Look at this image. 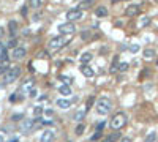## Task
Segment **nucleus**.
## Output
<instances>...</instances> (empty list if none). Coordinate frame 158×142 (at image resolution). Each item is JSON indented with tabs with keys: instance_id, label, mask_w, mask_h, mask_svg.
Returning <instances> with one entry per match:
<instances>
[{
	"instance_id": "f257e3e1",
	"label": "nucleus",
	"mask_w": 158,
	"mask_h": 142,
	"mask_svg": "<svg viewBox=\"0 0 158 142\" xmlns=\"http://www.w3.org/2000/svg\"><path fill=\"white\" fill-rule=\"evenodd\" d=\"M95 108H97V112L100 114V115H106V114L111 112V108H112V103L109 98H100L97 104H95Z\"/></svg>"
},
{
	"instance_id": "f03ea898",
	"label": "nucleus",
	"mask_w": 158,
	"mask_h": 142,
	"mask_svg": "<svg viewBox=\"0 0 158 142\" xmlns=\"http://www.w3.org/2000/svg\"><path fill=\"white\" fill-rule=\"evenodd\" d=\"M125 123H127V115L123 112H117L115 115L111 118V128L112 130H120V128H123L125 126Z\"/></svg>"
},
{
	"instance_id": "7ed1b4c3",
	"label": "nucleus",
	"mask_w": 158,
	"mask_h": 142,
	"mask_svg": "<svg viewBox=\"0 0 158 142\" xmlns=\"http://www.w3.org/2000/svg\"><path fill=\"white\" fill-rule=\"evenodd\" d=\"M21 74V68L19 66H13L10 69H6L5 71V82L6 84H11V82H15L18 77Z\"/></svg>"
},
{
	"instance_id": "20e7f679",
	"label": "nucleus",
	"mask_w": 158,
	"mask_h": 142,
	"mask_svg": "<svg viewBox=\"0 0 158 142\" xmlns=\"http://www.w3.org/2000/svg\"><path fill=\"white\" fill-rule=\"evenodd\" d=\"M59 32H60V35H73L74 32H76V25L68 21V22L59 25Z\"/></svg>"
},
{
	"instance_id": "39448f33",
	"label": "nucleus",
	"mask_w": 158,
	"mask_h": 142,
	"mask_svg": "<svg viewBox=\"0 0 158 142\" xmlns=\"http://www.w3.org/2000/svg\"><path fill=\"white\" fill-rule=\"evenodd\" d=\"M65 44H66V40L63 38V35H59V37H56V38L51 40L49 47L51 49H60V47H63Z\"/></svg>"
},
{
	"instance_id": "423d86ee",
	"label": "nucleus",
	"mask_w": 158,
	"mask_h": 142,
	"mask_svg": "<svg viewBox=\"0 0 158 142\" xmlns=\"http://www.w3.org/2000/svg\"><path fill=\"white\" fill-rule=\"evenodd\" d=\"M81 18H82V10H79V8H73V10H70V11L66 13V19L70 21V22H73V21H78Z\"/></svg>"
},
{
	"instance_id": "0eeeda50",
	"label": "nucleus",
	"mask_w": 158,
	"mask_h": 142,
	"mask_svg": "<svg viewBox=\"0 0 158 142\" xmlns=\"http://www.w3.org/2000/svg\"><path fill=\"white\" fill-rule=\"evenodd\" d=\"M25 54H27V51H25V49L24 47H21V46H16L15 49H13V59H15V60H22L24 59V57H25Z\"/></svg>"
},
{
	"instance_id": "6e6552de",
	"label": "nucleus",
	"mask_w": 158,
	"mask_h": 142,
	"mask_svg": "<svg viewBox=\"0 0 158 142\" xmlns=\"http://www.w3.org/2000/svg\"><path fill=\"white\" fill-rule=\"evenodd\" d=\"M139 6L138 5H128L127 6V10H125V16H128V18H134V16H138L139 14Z\"/></svg>"
},
{
	"instance_id": "1a4fd4ad",
	"label": "nucleus",
	"mask_w": 158,
	"mask_h": 142,
	"mask_svg": "<svg viewBox=\"0 0 158 142\" xmlns=\"http://www.w3.org/2000/svg\"><path fill=\"white\" fill-rule=\"evenodd\" d=\"M54 137H56L54 131H52V130H46L43 134H41V142H52Z\"/></svg>"
},
{
	"instance_id": "9d476101",
	"label": "nucleus",
	"mask_w": 158,
	"mask_h": 142,
	"mask_svg": "<svg viewBox=\"0 0 158 142\" xmlns=\"http://www.w3.org/2000/svg\"><path fill=\"white\" fill-rule=\"evenodd\" d=\"M33 126H35V120H24L22 125H21V130L25 131V133H29Z\"/></svg>"
},
{
	"instance_id": "9b49d317",
	"label": "nucleus",
	"mask_w": 158,
	"mask_h": 142,
	"mask_svg": "<svg viewBox=\"0 0 158 142\" xmlns=\"http://www.w3.org/2000/svg\"><path fill=\"white\" fill-rule=\"evenodd\" d=\"M93 5H95V0H82V2L79 3V6H78V8L84 11V10H89V8H92Z\"/></svg>"
},
{
	"instance_id": "f8f14e48",
	"label": "nucleus",
	"mask_w": 158,
	"mask_h": 142,
	"mask_svg": "<svg viewBox=\"0 0 158 142\" xmlns=\"http://www.w3.org/2000/svg\"><path fill=\"white\" fill-rule=\"evenodd\" d=\"M81 73L84 74L85 77H93V74H95L93 69L89 66V65H81Z\"/></svg>"
},
{
	"instance_id": "ddd939ff",
	"label": "nucleus",
	"mask_w": 158,
	"mask_h": 142,
	"mask_svg": "<svg viewBox=\"0 0 158 142\" xmlns=\"http://www.w3.org/2000/svg\"><path fill=\"white\" fill-rule=\"evenodd\" d=\"M95 16L97 18H106L108 16V8L106 6H98V8L95 10Z\"/></svg>"
},
{
	"instance_id": "4468645a",
	"label": "nucleus",
	"mask_w": 158,
	"mask_h": 142,
	"mask_svg": "<svg viewBox=\"0 0 158 142\" xmlns=\"http://www.w3.org/2000/svg\"><path fill=\"white\" fill-rule=\"evenodd\" d=\"M0 60H2L3 63L8 62V52H6V47L0 43Z\"/></svg>"
},
{
	"instance_id": "2eb2a0df",
	"label": "nucleus",
	"mask_w": 158,
	"mask_h": 142,
	"mask_svg": "<svg viewBox=\"0 0 158 142\" xmlns=\"http://www.w3.org/2000/svg\"><path fill=\"white\" fill-rule=\"evenodd\" d=\"M56 104L59 106V108H62V109H68V108H70V106H71V101H70V99H57V101H56Z\"/></svg>"
},
{
	"instance_id": "dca6fc26",
	"label": "nucleus",
	"mask_w": 158,
	"mask_h": 142,
	"mask_svg": "<svg viewBox=\"0 0 158 142\" xmlns=\"http://www.w3.org/2000/svg\"><path fill=\"white\" fill-rule=\"evenodd\" d=\"M120 139V133L119 131H114L112 134H109V136L103 140V142H115V140H119Z\"/></svg>"
},
{
	"instance_id": "f3484780",
	"label": "nucleus",
	"mask_w": 158,
	"mask_h": 142,
	"mask_svg": "<svg viewBox=\"0 0 158 142\" xmlns=\"http://www.w3.org/2000/svg\"><path fill=\"white\" fill-rule=\"evenodd\" d=\"M144 59H147V60H152L153 57H155V51L152 47H147V49H144Z\"/></svg>"
},
{
	"instance_id": "a211bd4d",
	"label": "nucleus",
	"mask_w": 158,
	"mask_h": 142,
	"mask_svg": "<svg viewBox=\"0 0 158 142\" xmlns=\"http://www.w3.org/2000/svg\"><path fill=\"white\" fill-rule=\"evenodd\" d=\"M59 92H60L62 95H65V96L71 95V89H70V85H68V84H63V85H60V87H59Z\"/></svg>"
},
{
	"instance_id": "6ab92c4d",
	"label": "nucleus",
	"mask_w": 158,
	"mask_h": 142,
	"mask_svg": "<svg viewBox=\"0 0 158 142\" xmlns=\"http://www.w3.org/2000/svg\"><path fill=\"white\" fill-rule=\"evenodd\" d=\"M92 59H93V55L90 52H84V54L81 55V63H82V65H87V63L90 62Z\"/></svg>"
},
{
	"instance_id": "aec40b11",
	"label": "nucleus",
	"mask_w": 158,
	"mask_h": 142,
	"mask_svg": "<svg viewBox=\"0 0 158 142\" xmlns=\"http://www.w3.org/2000/svg\"><path fill=\"white\" fill-rule=\"evenodd\" d=\"M119 71V55H114L112 65H111V73H117Z\"/></svg>"
},
{
	"instance_id": "412c9836",
	"label": "nucleus",
	"mask_w": 158,
	"mask_h": 142,
	"mask_svg": "<svg viewBox=\"0 0 158 142\" xmlns=\"http://www.w3.org/2000/svg\"><path fill=\"white\" fill-rule=\"evenodd\" d=\"M8 30H10L11 35H15L18 32V22H16V21H10V22H8Z\"/></svg>"
},
{
	"instance_id": "4be33fe9",
	"label": "nucleus",
	"mask_w": 158,
	"mask_h": 142,
	"mask_svg": "<svg viewBox=\"0 0 158 142\" xmlns=\"http://www.w3.org/2000/svg\"><path fill=\"white\" fill-rule=\"evenodd\" d=\"M85 112L87 111H78L76 114H74V120H76V122H82V120H84V117H85Z\"/></svg>"
},
{
	"instance_id": "5701e85b",
	"label": "nucleus",
	"mask_w": 158,
	"mask_h": 142,
	"mask_svg": "<svg viewBox=\"0 0 158 142\" xmlns=\"http://www.w3.org/2000/svg\"><path fill=\"white\" fill-rule=\"evenodd\" d=\"M84 130H85V125H84V123H79V125L76 126V130H74V131H76L78 136H81V134L84 133Z\"/></svg>"
},
{
	"instance_id": "b1692460",
	"label": "nucleus",
	"mask_w": 158,
	"mask_h": 142,
	"mask_svg": "<svg viewBox=\"0 0 158 142\" xmlns=\"http://www.w3.org/2000/svg\"><path fill=\"white\" fill-rule=\"evenodd\" d=\"M29 5L32 8H40L41 6V0H29Z\"/></svg>"
},
{
	"instance_id": "393cba45",
	"label": "nucleus",
	"mask_w": 158,
	"mask_h": 142,
	"mask_svg": "<svg viewBox=\"0 0 158 142\" xmlns=\"http://www.w3.org/2000/svg\"><path fill=\"white\" fill-rule=\"evenodd\" d=\"M32 85H33V81H32V79H27V81L24 82V85H22V89H24V90H32Z\"/></svg>"
},
{
	"instance_id": "a878e982",
	"label": "nucleus",
	"mask_w": 158,
	"mask_h": 142,
	"mask_svg": "<svg viewBox=\"0 0 158 142\" xmlns=\"http://www.w3.org/2000/svg\"><path fill=\"white\" fill-rule=\"evenodd\" d=\"M149 24H150V18H149V16H144V18L141 19V22H139L141 27H146V25H149Z\"/></svg>"
},
{
	"instance_id": "bb28decb",
	"label": "nucleus",
	"mask_w": 158,
	"mask_h": 142,
	"mask_svg": "<svg viewBox=\"0 0 158 142\" xmlns=\"http://www.w3.org/2000/svg\"><path fill=\"white\" fill-rule=\"evenodd\" d=\"M128 63L123 62V63H119V71H122V73H125V71H128Z\"/></svg>"
},
{
	"instance_id": "cd10ccee",
	"label": "nucleus",
	"mask_w": 158,
	"mask_h": 142,
	"mask_svg": "<svg viewBox=\"0 0 158 142\" xmlns=\"http://www.w3.org/2000/svg\"><path fill=\"white\" fill-rule=\"evenodd\" d=\"M16 46H18V40H16V38H13V40H10V41H8V47L15 49Z\"/></svg>"
},
{
	"instance_id": "c85d7f7f",
	"label": "nucleus",
	"mask_w": 158,
	"mask_h": 142,
	"mask_svg": "<svg viewBox=\"0 0 158 142\" xmlns=\"http://www.w3.org/2000/svg\"><path fill=\"white\" fill-rule=\"evenodd\" d=\"M155 139H156V136H155V133H150V134H149V136L146 137V142H153Z\"/></svg>"
},
{
	"instance_id": "c756f323",
	"label": "nucleus",
	"mask_w": 158,
	"mask_h": 142,
	"mask_svg": "<svg viewBox=\"0 0 158 142\" xmlns=\"http://www.w3.org/2000/svg\"><path fill=\"white\" fill-rule=\"evenodd\" d=\"M81 38L82 40H89V38H90V32H89V30L87 32H82L81 33Z\"/></svg>"
},
{
	"instance_id": "7c9ffc66",
	"label": "nucleus",
	"mask_w": 158,
	"mask_h": 142,
	"mask_svg": "<svg viewBox=\"0 0 158 142\" xmlns=\"http://www.w3.org/2000/svg\"><path fill=\"white\" fill-rule=\"evenodd\" d=\"M41 112H43V109H41V108H40V106H37V108H35V109H33V114H35V115H40V114H41Z\"/></svg>"
},
{
	"instance_id": "2f4dec72",
	"label": "nucleus",
	"mask_w": 158,
	"mask_h": 142,
	"mask_svg": "<svg viewBox=\"0 0 158 142\" xmlns=\"http://www.w3.org/2000/svg\"><path fill=\"white\" fill-rule=\"evenodd\" d=\"M130 51H131V52H138V51H139V46H138V44L130 46Z\"/></svg>"
},
{
	"instance_id": "473e14b6",
	"label": "nucleus",
	"mask_w": 158,
	"mask_h": 142,
	"mask_svg": "<svg viewBox=\"0 0 158 142\" xmlns=\"http://www.w3.org/2000/svg\"><path fill=\"white\" fill-rule=\"evenodd\" d=\"M60 79H63L65 84H71V81H73V79H70V77H66V76H60Z\"/></svg>"
},
{
	"instance_id": "72a5a7b5",
	"label": "nucleus",
	"mask_w": 158,
	"mask_h": 142,
	"mask_svg": "<svg viewBox=\"0 0 158 142\" xmlns=\"http://www.w3.org/2000/svg\"><path fill=\"white\" fill-rule=\"evenodd\" d=\"M98 137H101V131H97V133H95L93 136H92V140H97Z\"/></svg>"
},
{
	"instance_id": "f704fd0d",
	"label": "nucleus",
	"mask_w": 158,
	"mask_h": 142,
	"mask_svg": "<svg viewBox=\"0 0 158 142\" xmlns=\"http://www.w3.org/2000/svg\"><path fill=\"white\" fill-rule=\"evenodd\" d=\"M21 118H24L22 115H21V114H16V115H13V120H15V122H18V120H21Z\"/></svg>"
},
{
	"instance_id": "c9c22d12",
	"label": "nucleus",
	"mask_w": 158,
	"mask_h": 142,
	"mask_svg": "<svg viewBox=\"0 0 158 142\" xmlns=\"http://www.w3.org/2000/svg\"><path fill=\"white\" fill-rule=\"evenodd\" d=\"M6 69H8V66H6V65H2V66H0V74H3Z\"/></svg>"
},
{
	"instance_id": "e433bc0d",
	"label": "nucleus",
	"mask_w": 158,
	"mask_h": 142,
	"mask_svg": "<svg viewBox=\"0 0 158 142\" xmlns=\"http://www.w3.org/2000/svg\"><path fill=\"white\" fill-rule=\"evenodd\" d=\"M40 14H33V18H32V21H40Z\"/></svg>"
},
{
	"instance_id": "4c0bfd02",
	"label": "nucleus",
	"mask_w": 158,
	"mask_h": 142,
	"mask_svg": "<svg viewBox=\"0 0 158 142\" xmlns=\"http://www.w3.org/2000/svg\"><path fill=\"white\" fill-rule=\"evenodd\" d=\"M92 104H93V98H89V106H87V109H89V108H90V106H92ZM87 109H85V111H87Z\"/></svg>"
},
{
	"instance_id": "58836bf2",
	"label": "nucleus",
	"mask_w": 158,
	"mask_h": 142,
	"mask_svg": "<svg viewBox=\"0 0 158 142\" xmlns=\"http://www.w3.org/2000/svg\"><path fill=\"white\" fill-rule=\"evenodd\" d=\"M120 142H131V139H130V137H122Z\"/></svg>"
},
{
	"instance_id": "ea45409f",
	"label": "nucleus",
	"mask_w": 158,
	"mask_h": 142,
	"mask_svg": "<svg viewBox=\"0 0 158 142\" xmlns=\"http://www.w3.org/2000/svg\"><path fill=\"white\" fill-rule=\"evenodd\" d=\"M30 96H37V90H35V89L30 90Z\"/></svg>"
},
{
	"instance_id": "a19ab883",
	"label": "nucleus",
	"mask_w": 158,
	"mask_h": 142,
	"mask_svg": "<svg viewBox=\"0 0 158 142\" xmlns=\"http://www.w3.org/2000/svg\"><path fill=\"white\" fill-rule=\"evenodd\" d=\"M103 126H105V123H100V125L97 126V131H101V130H103Z\"/></svg>"
},
{
	"instance_id": "79ce46f5",
	"label": "nucleus",
	"mask_w": 158,
	"mask_h": 142,
	"mask_svg": "<svg viewBox=\"0 0 158 142\" xmlns=\"http://www.w3.org/2000/svg\"><path fill=\"white\" fill-rule=\"evenodd\" d=\"M21 14H22V16H25V14H27V8H22V10H21Z\"/></svg>"
},
{
	"instance_id": "37998d69",
	"label": "nucleus",
	"mask_w": 158,
	"mask_h": 142,
	"mask_svg": "<svg viewBox=\"0 0 158 142\" xmlns=\"http://www.w3.org/2000/svg\"><path fill=\"white\" fill-rule=\"evenodd\" d=\"M3 35H5V30H3V28H2V27H0V38H2V37H3Z\"/></svg>"
},
{
	"instance_id": "c03bdc74",
	"label": "nucleus",
	"mask_w": 158,
	"mask_h": 142,
	"mask_svg": "<svg viewBox=\"0 0 158 142\" xmlns=\"http://www.w3.org/2000/svg\"><path fill=\"white\" fill-rule=\"evenodd\" d=\"M5 140V137H3V134H0V142H3Z\"/></svg>"
},
{
	"instance_id": "a18cd8bd",
	"label": "nucleus",
	"mask_w": 158,
	"mask_h": 142,
	"mask_svg": "<svg viewBox=\"0 0 158 142\" xmlns=\"http://www.w3.org/2000/svg\"><path fill=\"white\" fill-rule=\"evenodd\" d=\"M11 142H18V139H13V140H11Z\"/></svg>"
},
{
	"instance_id": "49530a36",
	"label": "nucleus",
	"mask_w": 158,
	"mask_h": 142,
	"mask_svg": "<svg viewBox=\"0 0 158 142\" xmlns=\"http://www.w3.org/2000/svg\"><path fill=\"white\" fill-rule=\"evenodd\" d=\"M112 2H117V0H112Z\"/></svg>"
}]
</instances>
